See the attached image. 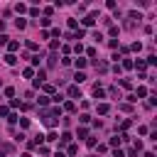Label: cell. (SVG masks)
I'll list each match as a JSON object with an SVG mask.
<instances>
[{
    "mask_svg": "<svg viewBox=\"0 0 157 157\" xmlns=\"http://www.w3.org/2000/svg\"><path fill=\"white\" fill-rule=\"evenodd\" d=\"M44 78H47V71H39V74H37V78H35V86H39Z\"/></svg>",
    "mask_w": 157,
    "mask_h": 157,
    "instance_id": "6da1fadb",
    "label": "cell"
},
{
    "mask_svg": "<svg viewBox=\"0 0 157 157\" xmlns=\"http://www.w3.org/2000/svg\"><path fill=\"white\" fill-rule=\"evenodd\" d=\"M69 96H71V98H81V93H78L76 86H71V88H69Z\"/></svg>",
    "mask_w": 157,
    "mask_h": 157,
    "instance_id": "7a4b0ae2",
    "label": "cell"
},
{
    "mask_svg": "<svg viewBox=\"0 0 157 157\" xmlns=\"http://www.w3.org/2000/svg\"><path fill=\"white\" fill-rule=\"evenodd\" d=\"M74 78H76L78 84H81V81H86V74H84V71H78V74H76V76H74Z\"/></svg>",
    "mask_w": 157,
    "mask_h": 157,
    "instance_id": "3957f363",
    "label": "cell"
},
{
    "mask_svg": "<svg viewBox=\"0 0 157 157\" xmlns=\"http://www.w3.org/2000/svg\"><path fill=\"white\" fill-rule=\"evenodd\" d=\"M69 140H71V135H69V133H64V135H61V145H67Z\"/></svg>",
    "mask_w": 157,
    "mask_h": 157,
    "instance_id": "277c9868",
    "label": "cell"
},
{
    "mask_svg": "<svg viewBox=\"0 0 157 157\" xmlns=\"http://www.w3.org/2000/svg\"><path fill=\"white\" fill-rule=\"evenodd\" d=\"M0 44H7V35H0Z\"/></svg>",
    "mask_w": 157,
    "mask_h": 157,
    "instance_id": "5b68a950",
    "label": "cell"
},
{
    "mask_svg": "<svg viewBox=\"0 0 157 157\" xmlns=\"http://www.w3.org/2000/svg\"><path fill=\"white\" fill-rule=\"evenodd\" d=\"M54 157H67V155H64V152H57V155Z\"/></svg>",
    "mask_w": 157,
    "mask_h": 157,
    "instance_id": "8992f818",
    "label": "cell"
},
{
    "mask_svg": "<svg viewBox=\"0 0 157 157\" xmlns=\"http://www.w3.org/2000/svg\"><path fill=\"white\" fill-rule=\"evenodd\" d=\"M22 157H32V155H22Z\"/></svg>",
    "mask_w": 157,
    "mask_h": 157,
    "instance_id": "52a82bcc",
    "label": "cell"
}]
</instances>
